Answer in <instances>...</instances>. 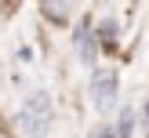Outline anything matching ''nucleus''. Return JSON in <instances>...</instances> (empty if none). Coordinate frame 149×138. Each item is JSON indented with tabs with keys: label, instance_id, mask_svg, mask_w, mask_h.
Segmentation results:
<instances>
[{
	"label": "nucleus",
	"instance_id": "obj_1",
	"mask_svg": "<svg viewBox=\"0 0 149 138\" xmlns=\"http://www.w3.org/2000/svg\"><path fill=\"white\" fill-rule=\"evenodd\" d=\"M51 123H55V102H51L47 91H29L26 102H22L18 109V127L26 131V138H44L51 131Z\"/></svg>",
	"mask_w": 149,
	"mask_h": 138
},
{
	"label": "nucleus",
	"instance_id": "obj_2",
	"mask_svg": "<svg viewBox=\"0 0 149 138\" xmlns=\"http://www.w3.org/2000/svg\"><path fill=\"white\" fill-rule=\"evenodd\" d=\"M87 94H91V105L98 109L102 116L116 113V102H120V73L113 65H102V69L91 73V84H87Z\"/></svg>",
	"mask_w": 149,
	"mask_h": 138
},
{
	"label": "nucleus",
	"instance_id": "obj_3",
	"mask_svg": "<svg viewBox=\"0 0 149 138\" xmlns=\"http://www.w3.org/2000/svg\"><path fill=\"white\" fill-rule=\"evenodd\" d=\"M98 29L91 26V22H77L73 26V51H77V62H84V65H95V58H98Z\"/></svg>",
	"mask_w": 149,
	"mask_h": 138
},
{
	"label": "nucleus",
	"instance_id": "obj_4",
	"mask_svg": "<svg viewBox=\"0 0 149 138\" xmlns=\"http://www.w3.org/2000/svg\"><path fill=\"white\" fill-rule=\"evenodd\" d=\"M40 15L55 26H69L73 18V0H40Z\"/></svg>",
	"mask_w": 149,
	"mask_h": 138
},
{
	"label": "nucleus",
	"instance_id": "obj_5",
	"mask_svg": "<svg viewBox=\"0 0 149 138\" xmlns=\"http://www.w3.org/2000/svg\"><path fill=\"white\" fill-rule=\"evenodd\" d=\"M109 131H113V138H131L135 135V109H116L109 116Z\"/></svg>",
	"mask_w": 149,
	"mask_h": 138
},
{
	"label": "nucleus",
	"instance_id": "obj_6",
	"mask_svg": "<svg viewBox=\"0 0 149 138\" xmlns=\"http://www.w3.org/2000/svg\"><path fill=\"white\" fill-rule=\"evenodd\" d=\"M95 29H98V44L102 47H116V40H120V22L116 18H102Z\"/></svg>",
	"mask_w": 149,
	"mask_h": 138
},
{
	"label": "nucleus",
	"instance_id": "obj_7",
	"mask_svg": "<svg viewBox=\"0 0 149 138\" xmlns=\"http://www.w3.org/2000/svg\"><path fill=\"white\" fill-rule=\"evenodd\" d=\"M142 135L149 138V102H146V105H142Z\"/></svg>",
	"mask_w": 149,
	"mask_h": 138
},
{
	"label": "nucleus",
	"instance_id": "obj_8",
	"mask_svg": "<svg viewBox=\"0 0 149 138\" xmlns=\"http://www.w3.org/2000/svg\"><path fill=\"white\" fill-rule=\"evenodd\" d=\"M87 138H98V135H95V131H91V135H87Z\"/></svg>",
	"mask_w": 149,
	"mask_h": 138
}]
</instances>
